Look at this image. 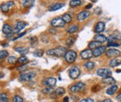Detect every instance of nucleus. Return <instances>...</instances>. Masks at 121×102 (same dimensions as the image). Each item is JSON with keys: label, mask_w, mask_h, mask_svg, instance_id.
<instances>
[{"label": "nucleus", "mask_w": 121, "mask_h": 102, "mask_svg": "<svg viewBox=\"0 0 121 102\" xmlns=\"http://www.w3.org/2000/svg\"><path fill=\"white\" fill-rule=\"evenodd\" d=\"M7 56H9V54H8V52H7V51L2 50L1 52H0V58H1L2 60L6 57H7Z\"/></svg>", "instance_id": "f704fd0d"}, {"label": "nucleus", "mask_w": 121, "mask_h": 102, "mask_svg": "<svg viewBox=\"0 0 121 102\" xmlns=\"http://www.w3.org/2000/svg\"><path fill=\"white\" fill-rule=\"evenodd\" d=\"M121 64V60H120V59H117V58H115V59H113V60H112L110 61V66L111 67H116V66H118V65H120V64Z\"/></svg>", "instance_id": "393cba45"}, {"label": "nucleus", "mask_w": 121, "mask_h": 102, "mask_svg": "<svg viewBox=\"0 0 121 102\" xmlns=\"http://www.w3.org/2000/svg\"><path fill=\"white\" fill-rule=\"evenodd\" d=\"M63 102H69V97H64Z\"/></svg>", "instance_id": "de8ad7c7"}, {"label": "nucleus", "mask_w": 121, "mask_h": 102, "mask_svg": "<svg viewBox=\"0 0 121 102\" xmlns=\"http://www.w3.org/2000/svg\"><path fill=\"white\" fill-rule=\"evenodd\" d=\"M26 34V32H23V33H21L20 35H19L18 36V37H17V38H20L21 36H24V35Z\"/></svg>", "instance_id": "8fccbe9b"}, {"label": "nucleus", "mask_w": 121, "mask_h": 102, "mask_svg": "<svg viewBox=\"0 0 121 102\" xmlns=\"http://www.w3.org/2000/svg\"><path fill=\"white\" fill-rule=\"evenodd\" d=\"M51 25H52V27H62L65 25V23L64 22L62 18L56 17V18L53 19L51 21Z\"/></svg>", "instance_id": "0eeeda50"}, {"label": "nucleus", "mask_w": 121, "mask_h": 102, "mask_svg": "<svg viewBox=\"0 0 121 102\" xmlns=\"http://www.w3.org/2000/svg\"><path fill=\"white\" fill-rule=\"evenodd\" d=\"M64 7V4L63 3H55V4H52L48 7V11H57V10L60 9L61 7Z\"/></svg>", "instance_id": "f3484780"}, {"label": "nucleus", "mask_w": 121, "mask_h": 102, "mask_svg": "<svg viewBox=\"0 0 121 102\" xmlns=\"http://www.w3.org/2000/svg\"><path fill=\"white\" fill-rule=\"evenodd\" d=\"M115 79L114 78H112V76H110V77H106V78H103L102 80V82L104 84H115Z\"/></svg>", "instance_id": "5701e85b"}, {"label": "nucleus", "mask_w": 121, "mask_h": 102, "mask_svg": "<svg viewBox=\"0 0 121 102\" xmlns=\"http://www.w3.org/2000/svg\"><path fill=\"white\" fill-rule=\"evenodd\" d=\"M101 102H112V101L111 99H109V98H107V99H105V100H103V101H101Z\"/></svg>", "instance_id": "49530a36"}, {"label": "nucleus", "mask_w": 121, "mask_h": 102, "mask_svg": "<svg viewBox=\"0 0 121 102\" xmlns=\"http://www.w3.org/2000/svg\"><path fill=\"white\" fill-rule=\"evenodd\" d=\"M29 41H30V45H31V47H32V48H34V47L38 44V40H37V38H36V37H35V36L30 37V39H29Z\"/></svg>", "instance_id": "bb28decb"}, {"label": "nucleus", "mask_w": 121, "mask_h": 102, "mask_svg": "<svg viewBox=\"0 0 121 102\" xmlns=\"http://www.w3.org/2000/svg\"><path fill=\"white\" fill-rule=\"evenodd\" d=\"M101 46V43L99 42H96V41H91V42L89 43L88 44V48L89 49H96L97 48H99V47Z\"/></svg>", "instance_id": "aec40b11"}, {"label": "nucleus", "mask_w": 121, "mask_h": 102, "mask_svg": "<svg viewBox=\"0 0 121 102\" xmlns=\"http://www.w3.org/2000/svg\"><path fill=\"white\" fill-rule=\"evenodd\" d=\"M7 5L9 6V7H11L14 6V2L13 1H9L8 3H7Z\"/></svg>", "instance_id": "37998d69"}, {"label": "nucleus", "mask_w": 121, "mask_h": 102, "mask_svg": "<svg viewBox=\"0 0 121 102\" xmlns=\"http://www.w3.org/2000/svg\"><path fill=\"white\" fill-rule=\"evenodd\" d=\"M0 102H8V97H7V95L6 93H1Z\"/></svg>", "instance_id": "72a5a7b5"}, {"label": "nucleus", "mask_w": 121, "mask_h": 102, "mask_svg": "<svg viewBox=\"0 0 121 102\" xmlns=\"http://www.w3.org/2000/svg\"><path fill=\"white\" fill-rule=\"evenodd\" d=\"M26 69V66L23 65V66H21V67H19L18 68V71L19 72H22V71H24Z\"/></svg>", "instance_id": "79ce46f5"}, {"label": "nucleus", "mask_w": 121, "mask_h": 102, "mask_svg": "<svg viewBox=\"0 0 121 102\" xmlns=\"http://www.w3.org/2000/svg\"><path fill=\"white\" fill-rule=\"evenodd\" d=\"M120 44H118V43H116V42H111V43H109L108 44H107V47H118V46H120Z\"/></svg>", "instance_id": "58836bf2"}, {"label": "nucleus", "mask_w": 121, "mask_h": 102, "mask_svg": "<svg viewBox=\"0 0 121 102\" xmlns=\"http://www.w3.org/2000/svg\"><path fill=\"white\" fill-rule=\"evenodd\" d=\"M77 31H78V25H72V26L69 27L67 29H66L67 33H69V34L75 33Z\"/></svg>", "instance_id": "4be33fe9"}, {"label": "nucleus", "mask_w": 121, "mask_h": 102, "mask_svg": "<svg viewBox=\"0 0 121 102\" xmlns=\"http://www.w3.org/2000/svg\"><path fill=\"white\" fill-rule=\"evenodd\" d=\"M0 8H1V11H3V12H7V11H9L10 7H9V6L7 5V3H3V4H1Z\"/></svg>", "instance_id": "7c9ffc66"}, {"label": "nucleus", "mask_w": 121, "mask_h": 102, "mask_svg": "<svg viewBox=\"0 0 121 102\" xmlns=\"http://www.w3.org/2000/svg\"><path fill=\"white\" fill-rule=\"evenodd\" d=\"M95 101L92 98H86V99H82L81 101H79V102H94Z\"/></svg>", "instance_id": "ea45409f"}, {"label": "nucleus", "mask_w": 121, "mask_h": 102, "mask_svg": "<svg viewBox=\"0 0 121 102\" xmlns=\"http://www.w3.org/2000/svg\"><path fill=\"white\" fill-rule=\"evenodd\" d=\"M33 3H34V1H32V0H30V1H28V0H27V1H23V5L24 7H31Z\"/></svg>", "instance_id": "4c0bfd02"}, {"label": "nucleus", "mask_w": 121, "mask_h": 102, "mask_svg": "<svg viewBox=\"0 0 121 102\" xmlns=\"http://www.w3.org/2000/svg\"><path fill=\"white\" fill-rule=\"evenodd\" d=\"M90 15H91V11H82V12H80L78 15V16H77L78 20V21L85 20L86 19H87L90 16Z\"/></svg>", "instance_id": "4468645a"}, {"label": "nucleus", "mask_w": 121, "mask_h": 102, "mask_svg": "<svg viewBox=\"0 0 121 102\" xmlns=\"http://www.w3.org/2000/svg\"><path fill=\"white\" fill-rule=\"evenodd\" d=\"M117 90H118V86L116 85V84H113V85H112L107 89L106 93L108 94V95H113V94L116 93Z\"/></svg>", "instance_id": "6ab92c4d"}, {"label": "nucleus", "mask_w": 121, "mask_h": 102, "mask_svg": "<svg viewBox=\"0 0 121 102\" xmlns=\"http://www.w3.org/2000/svg\"><path fill=\"white\" fill-rule=\"evenodd\" d=\"M52 90V88H50V87H47L46 89H44V90H43V93H49L50 92H51Z\"/></svg>", "instance_id": "a19ab883"}, {"label": "nucleus", "mask_w": 121, "mask_h": 102, "mask_svg": "<svg viewBox=\"0 0 121 102\" xmlns=\"http://www.w3.org/2000/svg\"><path fill=\"white\" fill-rule=\"evenodd\" d=\"M66 53V50L64 47L59 46L57 48L54 49H50L47 52V54L49 55V56H56L57 57H62V56H65Z\"/></svg>", "instance_id": "f257e3e1"}, {"label": "nucleus", "mask_w": 121, "mask_h": 102, "mask_svg": "<svg viewBox=\"0 0 121 102\" xmlns=\"http://www.w3.org/2000/svg\"><path fill=\"white\" fill-rule=\"evenodd\" d=\"M81 74V71H80L79 68L77 66H73L69 69V76L71 79H77L78 77Z\"/></svg>", "instance_id": "7ed1b4c3"}, {"label": "nucleus", "mask_w": 121, "mask_h": 102, "mask_svg": "<svg viewBox=\"0 0 121 102\" xmlns=\"http://www.w3.org/2000/svg\"><path fill=\"white\" fill-rule=\"evenodd\" d=\"M106 40H107V38L105 36H103V35L98 34L94 36V41H96V42L103 43V42H105Z\"/></svg>", "instance_id": "a211bd4d"}, {"label": "nucleus", "mask_w": 121, "mask_h": 102, "mask_svg": "<svg viewBox=\"0 0 121 102\" xmlns=\"http://www.w3.org/2000/svg\"><path fill=\"white\" fill-rule=\"evenodd\" d=\"M84 88H85V84L83 82H78V83H75L74 84L70 86L69 91L71 93H78V92L82 91Z\"/></svg>", "instance_id": "39448f33"}, {"label": "nucleus", "mask_w": 121, "mask_h": 102, "mask_svg": "<svg viewBox=\"0 0 121 102\" xmlns=\"http://www.w3.org/2000/svg\"><path fill=\"white\" fill-rule=\"evenodd\" d=\"M74 42H75V38L73 36H70L67 39V40H66V44H67L68 46H72V45L74 44Z\"/></svg>", "instance_id": "c756f323"}, {"label": "nucleus", "mask_w": 121, "mask_h": 102, "mask_svg": "<svg viewBox=\"0 0 121 102\" xmlns=\"http://www.w3.org/2000/svg\"><path fill=\"white\" fill-rule=\"evenodd\" d=\"M81 57L84 59V60H89V59L92 58L94 54L93 52L91 50V49H86V50H83L82 52H81Z\"/></svg>", "instance_id": "1a4fd4ad"}, {"label": "nucleus", "mask_w": 121, "mask_h": 102, "mask_svg": "<svg viewBox=\"0 0 121 102\" xmlns=\"http://www.w3.org/2000/svg\"><path fill=\"white\" fill-rule=\"evenodd\" d=\"M116 100L118 101L119 102H121V93H119V95L116 97Z\"/></svg>", "instance_id": "c03bdc74"}, {"label": "nucleus", "mask_w": 121, "mask_h": 102, "mask_svg": "<svg viewBox=\"0 0 121 102\" xmlns=\"http://www.w3.org/2000/svg\"><path fill=\"white\" fill-rule=\"evenodd\" d=\"M28 25V23L26 22H23V21H19L15 23V27H14V31L15 32H19L21 30H23L25 27Z\"/></svg>", "instance_id": "9b49d317"}, {"label": "nucleus", "mask_w": 121, "mask_h": 102, "mask_svg": "<svg viewBox=\"0 0 121 102\" xmlns=\"http://www.w3.org/2000/svg\"><path fill=\"white\" fill-rule=\"evenodd\" d=\"M64 57H65V60L66 62L71 64V63H73L75 61L76 58H77V53L71 50L68 51V52H66V53Z\"/></svg>", "instance_id": "20e7f679"}, {"label": "nucleus", "mask_w": 121, "mask_h": 102, "mask_svg": "<svg viewBox=\"0 0 121 102\" xmlns=\"http://www.w3.org/2000/svg\"><path fill=\"white\" fill-rule=\"evenodd\" d=\"M107 40L109 41V43L114 42V40H121V32L118 31H115L109 38H107Z\"/></svg>", "instance_id": "f8f14e48"}, {"label": "nucleus", "mask_w": 121, "mask_h": 102, "mask_svg": "<svg viewBox=\"0 0 121 102\" xmlns=\"http://www.w3.org/2000/svg\"><path fill=\"white\" fill-rule=\"evenodd\" d=\"M15 51L16 52H18V53L22 54L23 56H24V54H26V53H28V48H25V47H18V48H15Z\"/></svg>", "instance_id": "412c9836"}, {"label": "nucleus", "mask_w": 121, "mask_h": 102, "mask_svg": "<svg viewBox=\"0 0 121 102\" xmlns=\"http://www.w3.org/2000/svg\"><path fill=\"white\" fill-rule=\"evenodd\" d=\"M43 54H44V51L41 50V49H37V50H36L33 52V55L35 56H37V57H41Z\"/></svg>", "instance_id": "2f4dec72"}, {"label": "nucleus", "mask_w": 121, "mask_h": 102, "mask_svg": "<svg viewBox=\"0 0 121 102\" xmlns=\"http://www.w3.org/2000/svg\"><path fill=\"white\" fill-rule=\"evenodd\" d=\"M2 31H3V32L4 33L5 35H7V36H8V35H11V33H12V31H14L12 29V27L10 26L9 24H4L3 27V29H2Z\"/></svg>", "instance_id": "dca6fc26"}, {"label": "nucleus", "mask_w": 121, "mask_h": 102, "mask_svg": "<svg viewBox=\"0 0 121 102\" xmlns=\"http://www.w3.org/2000/svg\"><path fill=\"white\" fill-rule=\"evenodd\" d=\"M49 32L50 33H52V34H55V33H56V29H52V28H50L49 30Z\"/></svg>", "instance_id": "a18cd8bd"}, {"label": "nucleus", "mask_w": 121, "mask_h": 102, "mask_svg": "<svg viewBox=\"0 0 121 102\" xmlns=\"http://www.w3.org/2000/svg\"><path fill=\"white\" fill-rule=\"evenodd\" d=\"M62 19L64 20V22H65V23H69L70 22L72 21V17L70 16V15H69V14H64L63 15H62Z\"/></svg>", "instance_id": "a878e982"}, {"label": "nucleus", "mask_w": 121, "mask_h": 102, "mask_svg": "<svg viewBox=\"0 0 121 102\" xmlns=\"http://www.w3.org/2000/svg\"><path fill=\"white\" fill-rule=\"evenodd\" d=\"M65 93V89H63V88H57L55 91L52 93L51 95H54L56 97V96H60V95H63L64 93Z\"/></svg>", "instance_id": "b1692460"}, {"label": "nucleus", "mask_w": 121, "mask_h": 102, "mask_svg": "<svg viewBox=\"0 0 121 102\" xmlns=\"http://www.w3.org/2000/svg\"><path fill=\"white\" fill-rule=\"evenodd\" d=\"M84 67H85L86 68H87V69L91 70L95 68V64L91 61H88V62H86V63L84 64Z\"/></svg>", "instance_id": "c85d7f7f"}, {"label": "nucleus", "mask_w": 121, "mask_h": 102, "mask_svg": "<svg viewBox=\"0 0 121 102\" xmlns=\"http://www.w3.org/2000/svg\"><path fill=\"white\" fill-rule=\"evenodd\" d=\"M28 60V59L27 56H22L18 59V63H19V64H26Z\"/></svg>", "instance_id": "473e14b6"}, {"label": "nucleus", "mask_w": 121, "mask_h": 102, "mask_svg": "<svg viewBox=\"0 0 121 102\" xmlns=\"http://www.w3.org/2000/svg\"><path fill=\"white\" fill-rule=\"evenodd\" d=\"M11 102H23V100L22 97H20L18 95H15L12 98V101Z\"/></svg>", "instance_id": "e433bc0d"}, {"label": "nucleus", "mask_w": 121, "mask_h": 102, "mask_svg": "<svg viewBox=\"0 0 121 102\" xmlns=\"http://www.w3.org/2000/svg\"><path fill=\"white\" fill-rule=\"evenodd\" d=\"M36 76V72H23V73L21 74L19 76V80L20 81H29L34 78Z\"/></svg>", "instance_id": "f03ea898"}, {"label": "nucleus", "mask_w": 121, "mask_h": 102, "mask_svg": "<svg viewBox=\"0 0 121 102\" xmlns=\"http://www.w3.org/2000/svg\"><path fill=\"white\" fill-rule=\"evenodd\" d=\"M121 54V52H120L119 50L117 49H115V48H110L106 52V55L107 57L109 58H112V57H116V56H120Z\"/></svg>", "instance_id": "9d476101"}, {"label": "nucleus", "mask_w": 121, "mask_h": 102, "mask_svg": "<svg viewBox=\"0 0 121 102\" xmlns=\"http://www.w3.org/2000/svg\"><path fill=\"white\" fill-rule=\"evenodd\" d=\"M42 84H44V85L47 86V87H53V86L56 85V80L55 78H52V77H48L46 78V79H44L43 80Z\"/></svg>", "instance_id": "6e6552de"}, {"label": "nucleus", "mask_w": 121, "mask_h": 102, "mask_svg": "<svg viewBox=\"0 0 121 102\" xmlns=\"http://www.w3.org/2000/svg\"><path fill=\"white\" fill-rule=\"evenodd\" d=\"M106 48H107L106 46H100V47H99V48H97L96 49H95L93 52L94 56H95V57H99V56H100L101 55L106 51Z\"/></svg>", "instance_id": "ddd939ff"}, {"label": "nucleus", "mask_w": 121, "mask_h": 102, "mask_svg": "<svg viewBox=\"0 0 121 102\" xmlns=\"http://www.w3.org/2000/svg\"><path fill=\"white\" fill-rule=\"evenodd\" d=\"M92 7V4H88L87 6H86V9H90Z\"/></svg>", "instance_id": "09e8293b"}, {"label": "nucleus", "mask_w": 121, "mask_h": 102, "mask_svg": "<svg viewBox=\"0 0 121 102\" xmlns=\"http://www.w3.org/2000/svg\"><path fill=\"white\" fill-rule=\"evenodd\" d=\"M82 2L80 1V0H72V1L69 2V6L71 7H78V6H80L82 4Z\"/></svg>", "instance_id": "cd10ccee"}, {"label": "nucleus", "mask_w": 121, "mask_h": 102, "mask_svg": "<svg viewBox=\"0 0 121 102\" xmlns=\"http://www.w3.org/2000/svg\"><path fill=\"white\" fill-rule=\"evenodd\" d=\"M105 29V23L103 22H99L96 24V26L95 27V32L98 33V34H100L101 32H103Z\"/></svg>", "instance_id": "2eb2a0df"}, {"label": "nucleus", "mask_w": 121, "mask_h": 102, "mask_svg": "<svg viewBox=\"0 0 121 102\" xmlns=\"http://www.w3.org/2000/svg\"><path fill=\"white\" fill-rule=\"evenodd\" d=\"M16 61H18V59L15 57V56H9V57H8V63H9V64H15Z\"/></svg>", "instance_id": "c9c22d12"}, {"label": "nucleus", "mask_w": 121, "mask_h": 102, "mask_svg": "<svg viewBox=\"0 0 121 102\" xmlns=\"http://www.w3.org/2000/svg\"><path fill=\"white\" fill-rule=\"evenodd\" d=\"M112 71L108 68H99L97 70V75L103 78L110 77L112 76Z\"/></svg>", "instance_id": "423d86ee"}]
</instances>
